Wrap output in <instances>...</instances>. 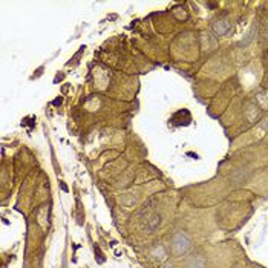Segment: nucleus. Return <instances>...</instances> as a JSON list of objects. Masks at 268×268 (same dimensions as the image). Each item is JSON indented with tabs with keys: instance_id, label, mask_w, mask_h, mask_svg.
<instances>
[{
	"instance_id": "1",
	"label": "nucleus",
	"mask_w": 268,
	"mask_h": 268,
	"mask_svg": "<svg viewBox=\"0 0 268 268\" xmlns=\"http://www.w3.org/2000/svg\"><path fill=\"white\" fill-rule=\"evenodd\" d=\"M190 247V241L184 233H176L173 237V250L176 254H184Z\"/></svg>"
},
{
	"instance_id": "2",
	"label": "nucleus",
	"mask_w": 268,
	"mask_h": 268,
	"mask_svg": "<svg viewBox=\"0 0 268 268\" xmlns=\"http://www.w3.org/2000/svg\"><path fill=\"white\" fill-rule=\"evenodd\" d=\"M213 29L218 36H225V34H228L232 31V25L227 20H219V22L213 23Z\"/></svg>"
},
{
	"instance_id": "3",
	"label": "nucleus",
	"mask_w": 268,
	"mask_h": 268,
	"mask_svg": "<svg viewBox=\"0 0 268 268\" xmlns=\"http://www.w3.org/2000/svg\"><path fill=\"white\" fill-rule=\"evenodd\" d=\"M187 265H189V268H205V259L201 254H195L189 259Z\"/></svg>"
},
{
	"instance_id": "4",
	"label": "nucleus",
	"mask_w": 268,
	"mask_h": 268,
	"mask_svg": "<svg viewBox=\"0 0 268 268\" xmlns=\"http://www.w3.org/2000/svg\"><path fill=\"white\" fill-rule=\"evenodd\" d=\"M160 222H161V218L160 216H155V218H153V221L149 224V230H150V232H153V230L160 225Z\"/></svg>"
}]
</instances>
